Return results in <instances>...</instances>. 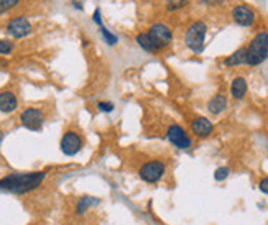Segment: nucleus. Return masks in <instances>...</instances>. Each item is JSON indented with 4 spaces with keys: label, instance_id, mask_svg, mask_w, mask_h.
I'll return each instance as SVG.
<instances>
[{
    "label": "nucleus",
    "instance_id": "obj_5",
    "mask_svg": "<svg viewBox=\"0 0 268 225\" xmlns=\"http://www.w3.org/2000/svg\"><path fill=\"white\" fill-rule=\"evenodd\" d=\"M84 148V138L74 130H68L63 133L61 142H59V150L66 156H76L77 153Z\"/></svg>",
    "mask_w": 268,
    "mask_h": 225
},
{
    "label": "nucleus",
    "instance_id": "obj_21",
    "mask_svg": "<svg viewBox=\"0 0 268 225\" xmlns=\"http://www.w3.org/2000/svg\"><path fill=\"white\" fill-rule=\"evenodd\" d=\"M97 110L99 112H104V114H110V112L115 110V104L114 102H109V101H102V102H97Z\"/></svg>",
    "mask_w": 268,
    "mask_h": 225
},
{
    "label": "nucleus",
    "instance_id": "obj_3",
    "mask_svg": "<svg viewBox=\"0 0 268 225\" xmlns=\"http://www.w3.org/2000/svg\"><path fill=\"white\" fill-rule=\"evenodd\" d=\"M166 174V163L163 159H150L138 168V178L146 184H158Z\"/></svg>",
    "mask_w": 268,
    "mask_h": 225
},
{
    "label": "nucleus",
    "instance_id": "obj_11",
    "mask_svg": "<svg viewBox=\"0 0 268 225\" xmlns=\"http://www.w3.org/2000/svg\"><path fill=\"white\" fill-rule=\"evenodd\" d=\"M191 132L197 138H207V137L213 135L214 125L206 117H196L194 120L191 122Z\"/></svg>",
    "mask_w": 268,
    "mask_h": 225
},
{
    "label": "nucleus",
    "instance_id": "obj_6",
    "mask_svg": "<svg viewBox=\"0 0 268 225\" xmlns=\"http://www.w3.org/2000/svg\"><path fill=\"white\" fill-rule=\"evenodd\" d=\"M166 138L173 146L178 150H189L193 146V140L188 135V132L178 123H171L166 128Z\"/></svg>",
    "mask_w": 268,
    "mask_h": 225
},
{
    "label": "nucleus",
    "instance_id": "obj_7",
    "mask_svg": "<svg viewBox=\"0 0 268 225\" xmlns=\"http://www.w3.org/2000/svg\"><path fill=\"white\" fill-rule=\"evenodd\" d=\"M20 123L32 132H40L45 125V112L38 107H28L20 115Z\"/></svg>",
    "mask_w": 268,
    "mask_h": 225
},
{
    "label": "nucleus",
    "instance_id": "obj_19",
    "mask_svg": "<svg viewBox=\"0 0 268 225\" xmlns=\"http://www.w3.org/2000/svg\"><path fill=\"white\" fill-rule=\"evenodd\" d=\"M189 0H166V10L168 12H176L188 5Z\"/></svg>",
    "mask_w": 268,
    "mask_h": 225
},
{
    "label": "nucleus",
    "instance_id": "obj_20",
    "mask_svg": "<svg viewBox=\"0 0 268 225\" xmlns=\"http://www.w3.org/2000/svg\"><path fill=\"white\" fill-rule=\"evenodd\" d=\"M230 176V168L229 166H221V168H217L216 173H214V179L216 181H225Z\"/></svg>",
    "mask_w": 268,
    "mask_h": 225
},
{
    "label": "nucleus",
    "instance_id": "obj_17",
    "mask_svg": "<svg viewBox=\"0 0 268 225\" xmlns=\"http://www.w3.org/2000/svg\"><path fill=\"white\" fill-rule=\"evenodd\" d=\"M135 41H137V45L142 48V50H145L146 53H158V51H161L160 46L150 38V35H148V33H138L135 37Z\"/></svg>",
    "mask_w": 268,
    "mask_h": 225
},
{
    "label": "nucleus",
    "instance_id": "obj_16",
    "mask_svg": "<svg viewBox=\"0 0 268 225\" xmlns=\"http://www.w3.org/2000/svg\"><path fill=\"white\" fill-rule=\"evenodd\" d=\"M224 65L229 68H235V66H242L247 65V48H239L237 51H234L230 56L224 59Z\"/></svg>",
    "mask_w": 268,
    "mask_h": 225
},
{
    "label": "nucleus",
    "instance_id": "obj_1",
    "mask_svg": "<svg viewBox=\"0 0 268 225\" xmlns=\"http://www.w3.org/2000/svg\"><path fill=\"white\" fill-rule=\"evenodd\" d=\"M48 171H30V173H10L0 178V191L17 196H25L41 187L46 181Z\"/></svg>",
    "mask_w": 268,
    "mask_h": 225
},
{
    "label": "nucleus",
    "instance_id": "obj_27",
    "mask_svg": "<svg viewBox=\"0 0 268 225\" xmlns=\"http://www.w3.org/2000/svg\"><path fill=\"white\" fill-rule=\"evenodd\" d=\"M4 137H5V133L0 130V145H2V142H4Z\"/></svg>",
    "mask_w": 268,
    "mask_h": 225
},
{
    "label": "nucleus",
    "instance_id": "obj_28",
    "mask_svg": "<svg viewBox=\"0 0 268 225\" xmlns=\"http://www.w3.org/2000/svg\"><path fill=\"white\" fill-rule=\"evenodd\" d=\"M30 225H37V223H30Z\"/></svg>",
    "mask_w": 268,
    "mask_h": 225
},
{
    "label": "nucleus",
    "instance_id": "obj_13",
    "mask_svg": "<svg viewBox=\"0 0 268 225\" xmlns=\"http://www.w3.org/2000/svg\"><path fill=\"white\" fill-rule=\"evenodd\" d=\"M247 90H249V84H247L245 77L239 76V77H235L234 81H232V84H230V94H232V97H234V99H237V101L244 99V97L247 95Z\"/></svg>",
    "mask_w": 268,
    "mask_h": 225
},
{
    "label": "nucleus",
    "instance_id": "obj_15",
    "mask_svg": "<svg viewBox=\"0 0 268 225\" xmlns=\"http://www.w3.org/2000/svg\"><path fill=\"white\" fill-rule=\"evenodd\" d=\"M101 204L99 198H93V196H84L79 201L76 202V215H84L89 209H93Z\"/></svg>",
    "mask_w": 268,
    "mask_h": 225
},
{
    "label": "nucleus",
    "instance_id": "obj_22",
    "mask_svg": "<svg viewBox=\"0 0 268 225\" xmlns=\"http://www.w3.org/2000/svg\"><path fill=\"white\" fill-rule=\"evenodd\" d=\"M13 50H15V45H13L12 41H9V40H0V54L7 56V54H10Z\"/></svg>",
    "mask_w": 268,
    "mask_h": 225
},
{
    "label": "nucleus",
    "instance_id": "obj_25",
    "mask_svg": "<svg viewBox=\"0 0 268 225\" xmlns=\"http://www.w3.org/2000/svg\"><path fill=\"white\" fill-rule=\"evenodd\" d=\"M201 2L204 5H207V7H217V5L224 4V0H201Z\"/></svg>",
    "mask_w": 268,
    "mask_h": 225
},
{
    "label": "nucleus",
    "instance_id": "obj_18",
    "mask_svg": "<svg viewBox=\"0 0 268 225\" xmlns=\"http://www.w3.org/2000/svg\"><path fill=\"white\" fill-rule=\"evenodd\" d=\"M99 31H101V35H102V40H104L109 46H115V45L118 43V37H117V35H114L112 31H109L104 25L99 26Z\"/></svg>",
    "mask_w": 268,
    "mask_h": 225
},
{
    "label": "nucleus",
    "instance_id": "obj_9",
    "mask_svg": "<svg viewBox=\"0 0 268 225\" xmlns=\"http://www.w3.org/2000/svg\"><path fill=\"white\" fill-rule=\"evenodd\" d=\"M7 31H9L10 37L13 38H25L28 35L32 33V23L28 22L25 17H18V18H13L7 25Z\"/></svg>",
    "mask_w": 268,
    "mask_h": 225
},
{
    "label": "nucleus",
    "instance_id": "obj_26",
    "mask_svg": "<svg viewBox=\"0 0 268 225\" xmlns=\"http://www.w3.org/2000/svg\"><path fill=\"white\" fill-rule=\"evenodd\" d=\"M93 20H94V22H96L99 26H101V25H104V23H102V17H101V10H99V9H96L94 15H93Z\"/></svg>",
    "mask_w": 268,
    "mask_h": 225
},
{
    "label": "nucleus",
    "instance_id": "obj_10",
    "mask_svg": "<svg viewBox=\"0 0 268 225\" xmlns=\"http://www.w3.org/2000/svg\"><path fill=\"white\" fill-rule=\"evenodd\" d=\"M232 18H234V22L241 26H252L255 23L257 15L249 5H237L234 7V10H232Z\"/></svg>",
    "mask_w": 268,
    "mask_h": 225
},
{
    "label": "nucleus",
    "instance_id": "obj_24",
    "mask_svg": "<svg viewBox=\"0 0 268 225\" xmlns=\"http://www.w3.org/2000/svg\"><path fill=\"white\" fill-rule=\"evenodd\" d=\"M258 189L262 191L263 194H268V176L266 178H262L258 182Z\"/></svg>",
    "mask_w": 268,
    "mask_h": 225
},
{
    "label": "nucleus",
    "instance_id": "obj_12",
    "mask_svg": "<svg viewBox=\"0 0 268 225\" xmlns=\"http://www.w3.org/2000/svg\"><path fill=\"white\" fill-rule=\"evenodd\" d=\"M18 107V99L12 90H0V112L2 114H12Z\"/></svg>",
    "mask_w": 268,
    "mask_h": 225
},
{
    "label": "nucleus",
    "instance_id": "obj_2",
    "mask_svg": "<svg viewBox=\"0 0 268 225\" xmlns=\"http://www.w3.org/2000/svg\"><path fill=\"white\" fill-rule=\"evenodd\" d=\"M268 59V33L260 31L257 33L250 45L247 46V65L258 66Z\"/></svg>",
    "mask_w": 268,
    "mask_h": 225
},
{
    "label": "nucleus",
    "instance_id": "obj_14",
    "mask_svg": "<svg viewBox=\"0 0 268 225\" xmlns=\"http://www.w3.org/2000/svg\"><path fill=\"white\" fill-rule=\"evenodd\" d=\"M225 109H227V97L222 94H216L213 99L207 102V110H209V114H213V115L222 114Z\"/></svg>",
    "mask_w": 268,
    "mask_h": 225
},
{
    "label": "nucleus",
    "instance_id": "obj_8",
    "mask_svg": "<svg viewBox=\"0 0 268 225\" xmlns=\"http://www.w3.org/2000/svg\"><path fill=\"white\" fill-rule=\"evenodd\" d=\"M148 35H150V38L160 46V50H163V48L170 46L171 41H173V31L170 30V26L165 25V23H155L150 26V30H148Z\"/></svg>",
    "mask_w": 268,
    "mask_h": 225
},
{
    "label": "nucleus",
    "instance_id": "obj_23",
    "mask_svg": "<svg viewBox=\"0 0 268 225\" xmlns=\"http://www.w3.org/2000/svg\"><path fill=\"white\" fill-rule=\"evenodd\" d=\"M18 2H20V0H0V13L12 10L13 7L18 5Z\"/></svg>",
    "mask_w": 268,
    "mask_h": 225
},
{
    "label": "nucleus",
    "instance_id": "obj_4",
    "mask_svg": "<svg viewBox=\"0 0 268 225\" xmlns=\"http://www.w3.org/2000/svg\"><path fill=\"white\" fill-rule=\"evenodd\" d=\"M206 35H207V25L197 20V22L191 23L186 31V46L191 50L193 53L199 54L204 51V41H206Z\"/></svg>",
    "mask_w": 268,
    "mask_h": 225
}]
</instances>
